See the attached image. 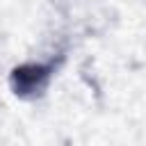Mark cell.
<instances>
[{
  "mask_svg": "<svg viewBox=\"0 0 146 146\" xmlns=\"http://www.w3.org/2000/svg\"><path fill=\"white\" fill-rule=\"evenodd\" d=\"M57 71V64L55 62H30V64H21L11 71L9 75V84L14 89V94L18 98H25V100H34V98H41L52 80Z\"/></svg>",
  "mask_w": 146,
  "mask_h": 146,
  "instance_id": "6da1fadb",
  "label": "cell"
}]
</instances>
